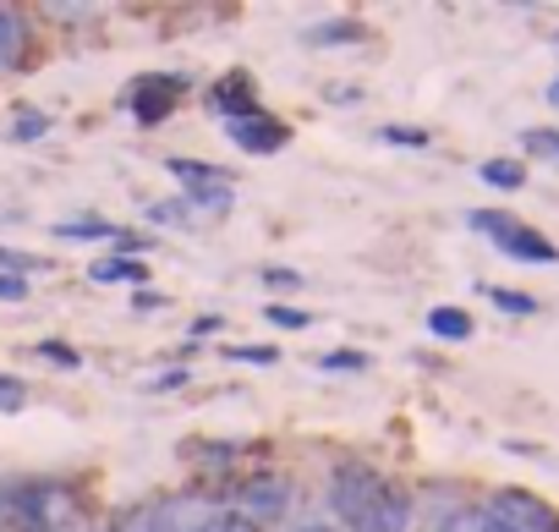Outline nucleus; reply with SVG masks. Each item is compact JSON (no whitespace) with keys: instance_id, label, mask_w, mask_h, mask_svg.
I'll return each instance as SVG.
<instances>
[{"instance_id":"11","label":"nucleus","mask_w":559,"mask_h":532,"mask_svg":"<svg viewBox=\"0 0 559 532\" xmlns=\"http://www.w3.org/2000/svg\"><path fill=\"white\" fill-rule=\"evenodd\" d=\"M428 330H433L439 341H466V335H472V314H466V308H433V314H428Z\"/></svg>"},{"instance_id":"2","label":"nucleus","mask_w":559,"mask_h":532,"mask_svg":"<svg viewBox=\"0 0 559 532\" xmlns=\"http://www.w3.org/2000/svg\"><path fill=\"white\" fill-rule=\"evenodd\" d=\"M330 505L346 521V532H406L412 527V494L362 461H341L330 472Z\"/></svg>"},{"instance_id":"7","label":"nucleus","mask_w":559,"mask_h":532,"mask_svg":"<svg viewBox=\"0 0 559 532\" xmlns=\"http://www.w3.org/2000/svg\"><path fill=\"white\" fill-rule=\"evenodd\" d=\"M165 165L187 181V198H181V203H198V209H214V214H225V209L236 203L225 170H209V165H198V159H165Z\"/></svg>"},{"instance_id":"4","label":"nucleus","mask_w":559,"mask_h":532,"mask_svg":"<svg viewBox=\"0 0 559 532\" xmlns=\"http://www.w3.org/2000/svg\"><path fill=\"white\" fill-rule=\"evenodd\" d=\"M483 516L493 532H559V510L548 499H537L532 488H499Z\"/></svg>"},{"instance_id":"20","label":"nucleus","mask_w":559,"mask_h":532,"mask_svg":"<svg viewBox=\"0 0 559 532\" xmlns=\"http://www.w3.org/2000/svg\"><path fill=\"white\" fill-rule=\"evenodd\" d=\"M263 319L280 324V330H308V324H313V314H302V308H269Z\"/></svg>"},{"instance_id":"19","label":"nucleus","mask_w":559,"mask_h":532,"mask_svg":"<svg viewBox=\"0 0 559 532\" xmlns=\"http://www.w3.org/2000/svg\"><path fill=\"white\" fill-rule=\"evenodd\" d=\"M439 532H493V527H488V516H483V510H455Z\"/></svg>"},{"instance_id":"1","label":"nucleus","mask_w":559,"mask_h":532,"mask_svg":"<svg viewBox=\"0 0 559 532\" xmlns=\"http://www.w3.org/2000/svg\"><path fill=\"white\" fill-rule=\"evenodd\" d=\"M0 532H94V505L67 477H7Z\"/></svg>"},{"instance_id":"12","label":"nucleus","mask_w":559,"mask_h":532,"mask_svg":"<svg viewBox=\"0 0 559 532\" xmlns=\"http://www.w3.org/2000/svg\"><path fill=\"white\" fill-rule=\"evenodd\" d=\"M17 56H23V17L0 7V72L17 67Z\"/></svg>"},{"instance_id":"27","label":"nucleus","mask_w":559,"mask_h":532,"mask_svg":"<svg viewBox=\"0 0 559 532\" xmlns=\"http://www.w3.org/2000/svg\"><path fill=\"white\" fill-rule=\"evenodd\" d=\"M181 385H187V368H170V374L148 379V390H181Z\"/></svg>"},{"instance_id":"32","label":"nucleus","mask_w":559,"mask_h":532,"mask_svg":"<svg viewBox=\"0 0 559 532\" xmlns=\"http://www.w3.org/2000/svg\"><path fill=\"white\" fill-rule=\"evenodd\" d=\"M554 45H559V34H554Z\"/></svg>"},{"instance_id":"5","label":"nucleus","mask_w":559,"mask_h":532,"mask_svg":"<svg viewBox=\"0 0 559 532\" xmlns=\"http://www.w3.org/2000/svg\"><path fill=\"white\" fill-rule=\"evenodd\" d=\"M292 510V477H280V472H252L241 488H236V499H230V516H241L247 527H269V521H280Z\"/></svg>"},{"instance_id":"10","label":"nucleus","mask_w":559,"mask_h":532,"mask_svg":"<svg viewBox=\"0 0 559 532\" xmlns=\"http://www.w3.org/2000/svg\"><path fill=\"white\" fill-rule=\"evenodd\" d=\"M99 286H121V281H132V286H143L148 281V270H143V263L138 258H99L94 263V270H88Z\"/></svg>"},{"instance_id":"28","label":"nucleus","mask_w":559,"mask_h":532,"mask_svg":"<svg viewBox=\"0 0 559 532\" xmlns=\"http://www.w3.org/2000/svg\"><path fill=\"white\" fill-rule=\"evenodd\" d=\"M263 281L269 286H302V275H292V270H263Z\"/></svg>"},{"instance_id":"3","label":"nucleus","mask_w":559,"mask_h":532,"mask_svg":"<svg viewBox=\"0 0 559 532\" xmlns=\"http://www.w3.org/2000/svg\"><path fill=\"white\" fill-rule=\"evenodd\" d=\"M472 230L493 236L499 252H510V258H521V263H559V247H554L543 230H532V225H521V220H510V214H499V209H477V214H472Z\"/></svg>"},{"instance_id":"16","label":"nucleus","mask_w":559,"mask_h":532,"mask_svg":"<svg viewBox=\"0 0 559 532\" xmlns=\"http://www.w3.org/2000/svg\"><path fill=\"white\" fill-rule=\"evenodd\" d=\"M521 143H526V154H537V159L559 165V132H554V127H532Z\"/></svg>"},{"instance_id":"18","label":"nucleus","mask_w":559,"mask_h":532,"mask_svg":"<svg viewBox=\"0 0 559 532\" xmlns=\"http://www.w3.org/2000/svg\"><path fill=\"white\" fill-rule=\"evenodd\" d=\"M319 368H330V374H362L368 368V357L362 352H324V363Z\"/></svg>"},{"instance_id":"17","label":"nucleus","mask_w":559,"mask_h":532,"mask_svg":"<svg viewBox=\"0 0 559 532\" xmlns=\"http://www.w3.org/2000/svg\"><path fill=\"white\" fill-rule=\"evenodd\" d=\"M488 303H493V308H504V314H537V303H532V297L504 292V286H488Z\"/></svg>"},{"instance_id":"14","label":"nucleus","mask_w":559,"mask_h":532,"mask_svg":"<svg viewBox=\"0 0 559 532\" xmlns=\"http://www.w3.org/2000/svg\"><path fill=\"white\" fill-rule=\"evenodd\" d=\"M477 176H483V181H488V187H504V192H515V187H521V181H526V170H521V165H515V159H488V165H483V170H477Z\"/></svg>"},{"instance_id":"9","label":"nucleus","mask_w":559,"mask_h":532,"mask_svg":"<svg viewBox=\"0 0 559 532\" xmlns=\"http://www.w3.org/2000/svg\"><path fill=\"white\" fill-rule=\"evenodd\" d=\"M230 132V143L236 149H247V154H280L292 143V127H280L269 110H258L252 121H236V127H225Z\"/></svg>"},{"instance_id":"26","label":"nucleus","mask_w":559,"mask_h":532,"mask_svg":"<svg viewBox=\"0 0 559 532\" xmlns=\"http://www.w3.org/2000/svg\"><path fill=\"white\" fill-rule=\"evenodd\" d=\"M39 352H45V357H50V363H61V368H78V363H83V357H78V352H67V346H56V341H45V346H39Z\"/></svg>"},{"instance_id":"15","label":"nucleus","mask_w":559,"mask_h":532,"mask_svg":"<svg viewBox=\"0 0 559 532\" xmlns=\"http://www.w3.org/2000/svg\"><path fill=\"white\" fill-rule=\"evenodd\" d=\"M362 39V23H324L308 34V45H357Z\"/></svg>"},{"instance_id":"8","label":"nucleus","mask_w":559,"mask_h":532,"mask_svg":"<svg viewBox=\"0 0 559 532\" xmlns=\"http://www.w3.org/2000/svg\"><path fill=\"white\" fill-rule=\"evenodd\" d=\"M258 110H263V105H258V94H252L247 72H230L225 83H214V88H209V116H225V127L252 121Z\"/></svg>"},{"instance_id":"13","label":"nucleus","mask_w":559,"mask_h":532,"mask_svg":"<svg viewBox=\"0 0 559 532\" xmlns=\"http://www.w3.org/2000/svg\"><path fill=\"white\" fill-rule=\"evenodd\" d=\"M56 236H61V241H116L121 230H116V225H105V220H61V225H56Z\"/></svg>"},{"instance_id":"23","label":"nucleus","mask_w":559,"mask_h":532,"mask_svg":"<svg viewBox=\"0 0 559 532\" xmlns=\"http://www.w3.org/2000/svg\"><path fill=\"white\" fill-rule=\"evenodd\" d=\"M23 406V385L12 374H0V412H17Z\"/></svg>"},{"instance_id":"24","label":"nucleus","mask_w":559,"mask_h":532,"mask_svg":"<svg viewBox=\"0 0 559 532\" xmlns=\"http://www.w3.org/2000/svg\"><path fill=\"white\" fill-rule=\"evenodd\" d=\"M379 138H384V143H406V149H423V143H428V132H412V127H384Z\"/></svg>"},{"instance_id":"21","label":"nucleus","mask_w":559,"mask_h":532,"mask_svg":"<svg viewBox=\"0 0 559 532\" xmlns=\"http://www.w3.org/2000/svg\"><path fill=\"white\" fill-rule=\"evenodd\" d=\"M45 132H50V116H39V110H23V121L12 127V138H23V143L28 138H45Z\"/></svg>"},{"instance_id":"25","label":"nucleus","mask_w":559,"mask_h":532,"mask_svg":"<svg viewBox=\"0 0 559 532\" xmlns=\"http://www.w3.org/2000/svg\"><path fill=\"white\" fill-rule=\"evenodd\" d=\"M28 297V281L23 275H0V303H23Z\"/></svg>"},{"instance_id":"6","label":"nucleus","mask_w":559,"mask_h":532,"mask_svg":"<svg viewBox=\"0 0 559 532\" xmlns=\"http://www.w3.org/2000/svg\"><path fill=\"white\" fill-rule=\"evenodd\" d=\"M181 78L176 72H148V78H138L132 88H127V110L143 121V127H159L170 110H176V99H181Z\"/></svg>"},{"instance_id":"29","label":"nucleus","mask_w":559,"mask_h":532,"mask_svg":"<svg viewBox=\"0 0 559 532\" xmlns=\"http://www.w3.org/2000/svg\"><path fill=\"white\" fill-rule=\"evenodd\" d=\"M203 335H219V319H198V324H192V335H187V341H203Z\"/></svg>"},{"instance_id":"31","label":"nucleus","mask_w":559,"mask_h":532,"mask_svg":"<svg viewBox=\"0 0 559 532\" xmlns=\"http://www.w3.org/2000/svg\"><path fill=\"white\" fill-rule=\"evenodd\" d=\"M302 532H335V527H302Z\"/></svg>"},{"instance_id":"22","label":"nucleus","mask_w":559,"mask_h":532,"mask_svg":"<svg viewBox=\"0 0 559 532\" xmlns=\"http://www.w3.org/2000/svg\"><path fill=\"white\" fill-rule=\"evenodd\" d=\"M230 357H236V363H258V368H269L280 352H274V346H230Z\"/></svg>"},{"instance_id":"30","label":"nucleus","mask_w":559,"mask_h":532,"mask_svg":"<svg viewBox=\"0 0 559 532\" xmlns=\"http://www.w3.org/2000/svg\"><path fill=\"white\" fill-rule=\"evenodd\" d=\"M548 105H559V83H554V88H548Z\"/></svg>"}]
</instances>
